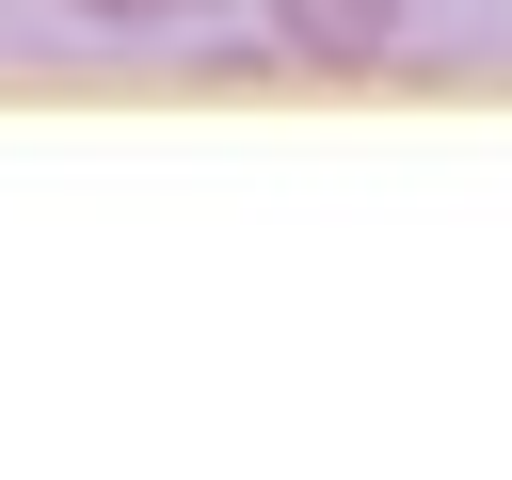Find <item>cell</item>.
Wrapping results in <instances>:
<instances>
[{
	"label": "cell",
	"mask_w": 512,
	"mask_h": 480,
	"mask_svg": "<svg viewBox=\"0 0 512 480\" xmlns=\"http://www.w3.org/2000/svg\"><path fill=\"white\" fill-rule=\"evenodd\" d=\"M96 32H192V16H224V0H80Z\"/></svg>",
	"instance_id": "cell-2"
},
{
	"label": "cell",
	"mask_w": 512,
	"mask_h": 480,
	"mask_svg": "<svg viewBox=\"0 0 512 480\" xmlns=\"http://www.w3.org/2000/svg\"><path fill=\"white\" fill-rule=\"evenodd\" d=\"M272 48H288V64H336V80H368V64L400 48V0H272Z\"/></svg>",
	"instance_id": "cell-1"
}]
</instances>
